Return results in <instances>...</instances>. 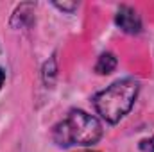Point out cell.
Listing matches in <instances>:
<instances>
[{
  "label": "cell",
  "instance_id": "1",
  "mask_svg": "<svg viewBox=\"0 0 154 152\" xmlns=\"http://www.w3.org/2000/svg\"><path fill=\"white\" fill-rule=\"evenodd\" d=\"M52 138L59 147L93 145L102 138V125L86 111L72 109L54 127Z\"/></svg>",
  "mask_w": 154,
  "mask_h": 152
},
{
  "label": "cell",
  "instance_id": "2",
  "mask_svg": "<svg viewBox=\"0 0 154 152\" xmlns=\"http://www.w3.org/2000/svg\"><path fill=\"white\" fill-rule=\"evenodd\" d=\"M136 97L138 82L133 79H122L108 86L106 90L99 91L93 97V106L106 122L116 123L131 111Z\"/></svg>",
  "mask_w": 154,
  "mask_h": 152
},
{
  "label": "cell",
  "instance_id": "3",
  "mask_svg": "<svg viewBox=\"0 0 154 152\" xmlns=\"http://www.w3.org/2000/svg\"><path fill=\"white\" fill-rule=\"evenodd\" d=\"M116 25L127 34H138L142 31V20L136 9L131 5H120L116 11Z\"/></svg>",
  "mask_w": 154,
  "mask_h": 152
},
{
  "label": "cell",
  "instance_id": "4",
  "mask_svg": "<svg viewBox=\"0 0 154 152\" xmlns=\"http://www.w3.org/2000/svg\"><path fill=\"white\" fill-rule=\"evenodd\" d=\"M116 68V57L113 54H102L100 57H99V61H97V65H95V72L97 74H100V75H108V74H111L113 70Z\"/></svg>",
  "mask_w": 154,
  "mask_h": 152
},
{
  "label": "cell",
  "instance_id": "5",
  "mask_svg": "<svg viewBox=\"0 0 154 152\" xmlns=\"http://www.w3.org/2000/svg\"><path fill=\"white\" fill-rule=\"evenodd\" d=\"M142 150L154 152V136L152 138H149V140H143V141H142Z\"/></svg>",
  "mask_w": 154,
  "mask_h": 152
},
{
  "label": "cell",
  "instance_id": "6",
  "mask_svg": "<svg viewBox=\"0 0 154 152\" xmlns=\"http://www.w3.org/2000/svg\"><path fill=\"white\" fill-rule=\"evenodd\" d=\"M54 5H56V7H59V9H63V11H74V9H77L75 2H74V4H59V2H56Z\"/></svg>",
  "mask_w": 154,
  "mask_h": 152
},
{
  "label": "cell",
  "instance_id": "7",
  "mask_svg": "<svg viewBox=\"0 0 154 152\" xmlns=\"http://www.w3.org/2000/svg\"><path fill=\"white\" fill-rule=\"evenodd\" d=\"M4 82H5V72H4V70L0 68V88L4 86Z\"/></svg>",
  "mask_w": 154,
  "mask_h": 152
}]
</instances>
